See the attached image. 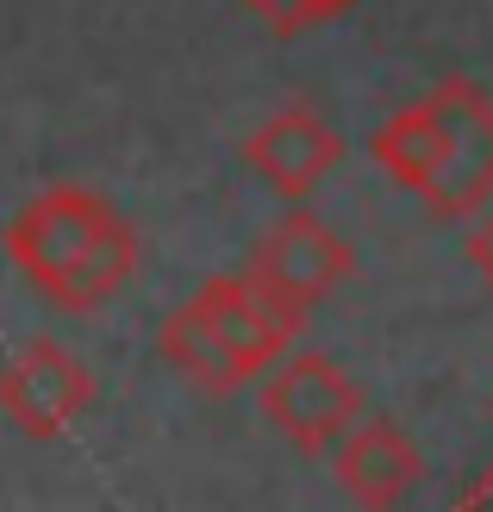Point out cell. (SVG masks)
I'll return each mask as SVG.
<instances>
[{"mask_svg":"<svg viewBox=\"0 0 493 512\" xmlns=\"http://www.w3.org/2000/svg\"><path fill=\"white\" fill-rule=\"evenodd\" d=\"M456 506H493V463H487V469L469 481V488L456 494Z\"/></svg>","mask_w":493,"mask_h":512,"instance_id":"5bb4252c","label":"cell"},{"mask_svg":"<svg viewBox=\"0 0 493 512\" xmlns=\"http://www.w3.org/2000/svg\"><path fill=\"white\" fill-rule=\"evenodd\" d=\"M350 269H356L350 244L337 238L319 213H306L300 200L288 207V219H275L269 232L250 244V256H244V275H250L294 325H306V313H313V306L337 288V281H350Z\"/></svg>","mask_w":493,"mask_h":512,"instance_id":"277c9868","label":"cell"},{"mask_svg":"<svg viewBox=\"0 0 493 512\" xmlns=\"http://www.w3.org/2000/svg\"><path fill=\"white\" fill-rule=\"evenodd\" d=\"M350 7H356V0H294V32H313V25L350 13Z\"/></svg>","mask_w":493,"mask_h":512,"instance_id":"7c38bea8","label":"cell"},{"mask_svg":"<svg viewBox=\"0 0 493 512\" xmlns=\"http://www.w3.org/2000/svg\"><path fill=\"white\" fill-rule=\"evenodd\" d=\"M244 7H250L256 19H269V32L294 38V0H244Z\"/></svg>","mask_w":493,"mask_h":512,"instance_id":"4fadbf2b","label":"cell"},{"mask_svg":"<svg viewBox=\"0 0 493 512\" xmlns=\"http://www.w3.org/2000/svg\"><path fill=\"white\" fill-rule=\"evenodd\" d=\"M263 419L275 438H288L300 456H325L344 431L369 413L356 375H344L325 350H281L263 369Z\"/></svg>","mask_w":493,"mask_h":512,"instance_id":"3957f363","label":"cell"},{"mask_svg":"<svg viewBox=\"0 0 493 512\" xmlns=\"http://www.w3.org/2000/svg\"><path fill=\"white\" fill-rule=\"evenodd\" d=\"M7 244L13 269L32 281L44 300H57L63 313H94L107 306L138 269V232L107 194L57 182L32 194L25 207L7 219Z\"/></svg>","mask_w":493,"mask_h":512,"instance_id":"6da1fadb","label":"cell"},{"mask_svg":"<svg viewBox=\"0 0 493 512\" xmlns=\"http://www.w3.org/2000/svg\"><path fill=\"white\" fill-rule=\"evenodd\" d=\"M238 157L263 175V188H275L294 207V200H306L337 163H344V138H337L313 107H281L238 144Z\"/></svg>","mask_w":493,"mask_h":512,"instance_id":"8992f818","label":"cell"},{"mask_svg":"<svg viewBox=\"0 0 493 512\" xmlns=\"http://www.w3.org/2000/svg\"><path fill=\"white\" fill-rule=\"evenodd\" d=\"M157 356L181 375V381H194L200 394H213V400H225V394H238L244 388V369L231 363V350L219 344V331L206 325V313L188 300V306H175V313L163 319V331H157Z\"/></svg>","mask_w":493,"mask_h":512,"instance_id":"9c48e42d","label":"cell"},{"mask_svg":"<svg viewBox=\"0 0 493 512\" xmlns=\"http://www.w3.org/2000/svg\"><path fill=\"white\" fill-rule=\"evenodd\" d=\"M94 394H100L94 369L57 338H32L0 363V413L13 419V431H25V438H38V444L63 438L94 406Z\"/></svg>","mask_w":493,"mask_h":512,"instance_id":"5b68a950","label":"cell"},{"mask_svg":"<svg viewBox=\"0 0 493 512\" xmlns=\"http://www.w3.org/2000/svg\"><path fill=\"white\" fill-rule=\"evenodd\" d=\"M331 450H337L331 469H337V481H344V494L356 506H394V500H406L419 488V475H425L419 444L381 413H362Z\"/></svg>","mask_w":493,"mask_h":512,"instance_id":"ba28073f","label":"cell"},{"mask_svg":"<svg viewBox=\"0 0 493 512\" xmlns=\"http://www.w3.org/2000/svg\"><path fill=\"white\" fill-rule=\"evenodd\" d=\"M425 100H431V175L419 200L437 219H475L493 200V94L475 75H444Z\"/></svg>","mask_w":493,"mask_h":512,"instance_id":"7a4b0ae2","label":"cell"},{"mask_svg":"<svg viewBox=\"0 0 493 512\" xmlns=\"http://www.w3.org/2000/svg\"><path fill=\"white\" fill-rule=\"evenodd\" d=\"M369 157L394 188L419 194L425 175H431V100H412L394 119H381L375 138H369Z\"/></svg>","mask_w":493,"mask_h":512,"instance_id":"30bf717a","label":"cell"},{"mask_svg":"<svg viewBox=\"0 0 493 512\" xmlns=\"http://www.w3.org/2000/svg\"><path fill=\"white\" fill-rule=\"evenodd\" d=\"M194 306L206 313V325L219 331V344L231 350V363H238L250 381L263 375L281 350L294 344V319L281 313V306L256 288V281L244 275V269H231V275H206L200 281V294H194Z\"/></svg>","mask_w":493,"mask_h":512,"instance_id":"52a82bcc","label":"cell"},{"mask_svg":"<svg viewBox=\"0 0 493 512\" xmlns=\"http://www.w3.org/2000/svg\"><path fill=\"white\" fill-rule=\"evenodd\" d=\"M462 256H469V263H475V275H481L487 288H493V200H487V207L475 213V232L462 238Z\"/></svg>","mask_w":493,"mask_h":512,"instance_id":"8fae6325","label":"cell"}]
</instances>
